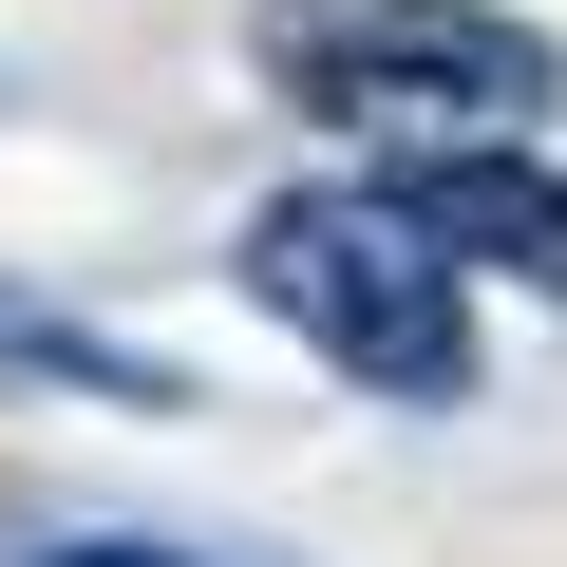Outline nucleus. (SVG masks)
Here are the masks:
<instances>
[{
    "label": "nucleus",
    "mask_w": 567,
    "mask_h": 567,
    "mask_svg": "<svg viewBox=\"0 0 567 567\" xmlns=\"http://www.w3.org/2000/svg\"><path fill=\"white\" fill-rule=\"evenodd\" d=\"M246 303L303 341L322 379L454 416L473 398V265L398 208V171H322V189H265L246 208Z\"/></svg>",
    "instance_id": "nucleus-1"
},
{
    "label": "nucleus",
    "mask_w": 567,
    "mask_h": 567,
    "mask_svg": "<svg viewBox=\"0 0 567 567\" xmlns=\"http://www.w3.org/2000/svg\"><path fill=\"white\" fill-rule=\"evenodd\" d=\"M246 58L303 133H360V152H492L567 95V58L511 0H265Z\"/></svg>",
    "instance_id": "nucleus-2"
},
{
    "label": "nucleus",
    "mask_w": 567,
    "mask_h": 567,
    "mask_svg": "<svg viewBox=\"0 0 567 567\" xmlns=\"http://www.w3.org/2000/svg\"><path fill=\"white\" fill-rule=\"evenodd\" d=\"M398 208H416L473 284H529V303H567V171H548L529 133H492V152H416V171H398Z\"/></svg>",
    "instance_id": "nucleus-3"
},
{
    "label": "nucleus",
    "mask_w": 567,
    "mask_h": 567,
    "mask_svg": "<svg viewBox=\"0 0 567 567\" xmlns=\"http://www.w3.org/2000/svg\"><path fill=\"white\" fill-rule=\"evenodd\" d=\"M0 379H39V398H114V416H189V379L76 303H39V284H0Z\"/></svg>",
    "instance_id": "nucleus-4"
},
{
    "label": "nucleus",
    "mask_w": 567,
    "mask_h": 567,
    "mask_svg": "<svg viewBox=\"0 0 567 567\" xmlns=\"http://www.w3.org/2000/svg\"><path fill=\"white\" fill-rule=\"evenodd\" d=\"M20 567H284V548H189V529H39Z\"/></svg>",
    "instance_id": "nucleus-5"
}]
</instances>
